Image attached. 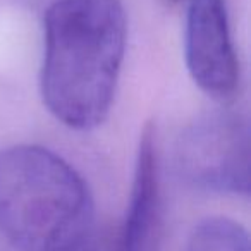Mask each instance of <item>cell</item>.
Wrapping results in <instances>:
<instances>
[{"label": "cell", "instance_id": "6", "mask_svg": "<svg viewBox=\"0 0 251 251\" xmlns=\"http://www.w3.org/2000/svg\"><path fill=\"white\" fill-rule=\"evenodd\" d=\"M186 251H251L248 230L227 217H208L193 229Z\"/></svg>", "mask_w": 251, "mask_h": 251}, {"label": "cell", "instance_id": "2", "mask_svg": "<svg viewBox=\"0 0 251 251\" xmlns=\"http://www.w3.org/2000/svg\"><path fill=\"white\" fill-rule=\"evenodd\" d=\"M93 220L90 188L62 157L36 145L0 151V232L19 251H79Z\"/></svg>", "mask_w": 251, "mask_h": 251}, {"label": "cell", "instance_id": "4", "mask_svg": "<svg viewBox=\"0 0 251 251\" xmlns=\"http://www.w3.org/2000/svg\"><path fill=\"white\" fill-rule=\"evenodd\" d=\"M186 67L195 84L219 103L239 90V60L224 0H189L184 28Z\"/></svg>", "mask_w": 251, "mask_h": 251}, {"label": "cell", "instance_id": "7", "mask_svg": "<svg viewBox=\"0 0 251 251\" xmlns=\"http://www.w3.org/2000/svg\"><path fill=\"white\" fill-rule=\"evenodd\" d=\"M79 251H117L115 250V241H88Z\"/></svg>", "mask_w": 251, "mask_h": 251}, {"label": "cell", "instance_id": "1", "mask_svg": "<svg viewBox=\"0 0 251 251\" xmlns=\"http://www.w3.org/2000/svg\"><path fill=\"white\" fill-rule=\"evenodd\" d=\"M127 43L119 0H53L43 16L40 91L71 129L103 124L115 98Z\"/></svg>", "mask_w": 251, "mask_h": 251}, {"label": "cell", "instance_id": "5", "mask_svg": "<svg viewBox=\"0 0 251 251\" xmlns=\"http://www.w3.org/2000/svg\"><path fill=\"white\" fill-rule=\"evenodd\" d=\"M160 227V165L157 127L141 131L134 165L131 201L124 226L115 239L117 251H151Z\"/></svg>", "mask_w": 251, "mask_h": 251}, {"label": "cell", "instance_id": "3", "mask_svg": "<svg viewBox=\"0 0 251 251\" xmlns=\"http://www.w3.org/2000/svg\"><path fill=\"white\" fill-rule=\"evenodd\" d=\"M174 160L179 176L193 188L248 196L251 188L250 122L229 108L198 115L179 134Z\"/></svg>", "mask_w": 251, "mask_h": 251}]
</instances>
